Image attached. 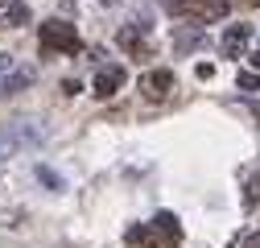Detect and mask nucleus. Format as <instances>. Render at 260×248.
<instances>
[{"mask_svg":"<svg viewBox=\"0 0 260 248\" xmlns=\"http://www.w3.org/2000/svg\"><path fill=\"white\" fill-rule=\"evenodd\" d=\"M50 141V124L38 120V116H17L9 124H0V162L5 158H17V153H29V149H42Z\"/></svg>","mask_w":260,"mask_h":248,"instance_id":"f257e3e1","label":"nucleus"},{"mask_svg":"<svg viewBox=\"0 0 260 248\" xmlns=\"http://www.w3.org/2000/svg\"><path fill=\"white\" fill-rule=\"evenodd\" d=\"M38 46H42V54H79L83 50V38H79V29L71 25V21H42V29H38Z\"/></svg>","mask_w":260,"mask_h":248,"instance_id":"f03ea898","label":"nucleus"},{"mask_svg":"<svg viewBox=\"0 0 260 248\" xmlns=\"http://www.w3.org/2000/svg\"><path fill=\"white\" fill-rule=\"evenodd\" d=\"M170 13L182 21H194V25H211L232 13V5L227 0H170Z\"/></svg>","mask_w":260,"mask_h":248,"instance_id":"7ed1b4c3","label":"nucleus"},{"mask_svg":"<svg viewBox=\"0 0 260 248\" xmlns=\"http://www.w3.org/2000/svg\"><path fill=\"white\" fill-rule=\"evenodd\" d=\"M170 91H178V79H174V71H149V75H141V96L145 100H166Z\"/></svg>","mask_w":260,"mask_h":248,"instance_id":"20e7f679","label":"nucleus"},{"mask_svg":"<svg viewBox=\"0 0 260 248\" xmlns=\"http://www.w3.org/2000/svg\"><path fill=\"white\" fill-rule=\"evenodd\" d=\"M157 236H161V248H178L182 244V220L174 211H157V220H153Z\"/></svg>","mask_w":260,"mask_h":248,"instance_id":"39448f33","label":"nucleus"},{"mask_svg":"<svg viewBox=\"0 0 260 248\" xmlns=\"http://www.w3.org/2000/svg\"><path fill=\"white\" fill-rule=\"evenodd\" d=\"M116 42H120V50H128L133 58H153V46H149L145 34H137V25H124L116 34Z\"/></svg>","mask_w":260,"mask_h":248,"instance_id":"423d86ee","label":"nucleus"},{"mask_svg":"<svg viewBox=\"0 0 260 248\" xmlns=\"http://www.w3.org/2000/svg\"><path fill=\"white\" fill-rule=\"evenodd\" d=\"M128 83V75H124V67H116V62H112V67H100V75H95V96H116V91Z\"/></svg>","mask_w":260,"mask_h":248,"instance_id":"0eeeda50","label":"nucleus"},{"mask_svg":"<svg viewBox=\"0 0 260 248\" xmlns=\"http://www.w3.org/2000/svg\"><path fill=\"white\" fill-rule=\"evenodd\" d=\"M124 244L128 248H161V236H157L153 224H137V228L124 232Z\"/></svg>","mask_w":260,"mask_h":248,"instance_id":"6e6552de","label":"nucleus"},{"mask_svg":"<svg viewBox=\"0 0 260 248\" xmlns=\"http://www.w3.org/2000/svg\"><path fill=\"white\" fill-rule=\"evenodd\" d=\"M248 42H252V29H248V25H232V29L223 34V54L236 58V54L248 50Z\"/></svg>","mask_w":260,"mask_h":248,"instance_id":"1a4fd4ad","label":"nucleus"},{"mask_svg":"<svg viewBox=\"0 0 260 248\" xmlns=\"http://www.w3.org/2000/svg\"><path fill=\"white\" fill-rule=\"evenodd\" d=\"M34 79H38V71H34V67H17V71H13L5 83H0V91H9V96H13V91H25Z\"/></svg>","mask_w":260,"mask_h":248,"instance_id":"9d476101","label":"nucleus"},{"mask_svg":"<svg viewBox=\"0 0 260 248\" xmlns=\"http://www.w3.org/2000/svg\"><path fill=\"white\" fill-rule=\"evenodd\" d=\"M260 203V166L248 170V182H244V211H256Z\"/></svg>","mask_w":260,"mask_h":248,"instance_id":"9b49d317","label":"nucleus"},{"mask_svg":"<svg viewBox=\"0 0 260 248\" xmlns=\"http://www.w3.org/2000/svg\"><path fill=\"white\" fill-rule=\"evenodd\" d=\"M5 25H29V5H25V0H13V5L5 9Z\"/></svg>","mask_w":260,"mask_h":248,"instance_id":"f8f14e48","label":"nucleus"},{"mask_svg":"<svg viewBox=\"0 0 260 248\" xmlns=\"http://www.w3.org/2000/svg\"><path fill=\"white\" fill-rule=\"evenodd\" d=\"M34 174H38V182H46V186H50V191H67V182H62V178H58L50 166H38Z\"/></svg>","mask_w":260,"mask_h":248,"instance_id":"ddd939ff","label":"nucleus"},{"mask_svg":"<svg viewBox=\"0 0 260 248\" xmlns=\"http://www.w3.org/2000/svg\"><path fill=\"white\" fill-rule=\"evenodd\" d=\"M236 83H240L244 91H260V75H256V71H240V75H236Z\"/></svg>","mask_w":260,"mask_h":248,"instance_id":"4468645a","label":"nucleus"},{"mask_svg":"<svg viewBox=\"0 0 260 248\" xmlns=\"http://www.w3.org/2000/svg\"><path fill=\"white\" fill-rule=\"evenodd\" d=\"M13 71H17V58H13V54H0V83H5Z\"/></svg>","mask_w":260,"mask_h":248,"instance_id":"2eb2a0df","label":"nucleus"},{"mask_svg":"<svg viewBox=\"0 0 260 248\" xmlns=\"http://www.w3.org/2000/svg\"><path fill=\"white\" fill-rule=\"evenodd\" d=\"M194 75H199V79H215V67H211V62H199V67H194Z\"/></svg>","mask_w":260,"mask_h":248,"instance_id":"dca6fc26","label":"nucleus"},{"mask_svg":"<svg viewBox=\"0 0 260 248\" xmlns=\"http://www.w3.org/2000/svg\"><path fill=\"white\" fill-rule=\"evenodd\" d=\"M62 91H67V96H79L83 87H79V79H67V83H62Z\"/></svg>","mask_w":260,"mask_h":248,"instance_id":"f3484780","label":"nucleus"},{"mask_svg":"<svg viewBox=\"0 0 260 248\" xmlns=\"http://www.w3.org/2000/svg\"><path fill=\"white\" fill-rule=\"evenodd\" d=\"M248 58H252V67H256V75H260V50H256V54H248Z\"/></svg>","mask_w":260,"mask_h":248,"instance_id":"a211bd4d","label":"nucleus"},{"mask_svg":"<svg viewBox=\"0 0 260 248\" xmlns=\"http://www.w3.org/2000/svg\"><path fill=\"white\" fill-rule=\"evenodd\" d=\"M244 248H260V236H252V240H248V244H244Z\"/></svg>","mask_w":260,"mask_h":248,"instance_id":"6ab92c4d","label":"nucleus"},{"mask_svg":"<svg viewBox=\"0 0 260 248\" xmlns=\"http://www.w3.org/2000/svg\"><path fill=\"white\" fill-rule=\"evenodd\" d=\"M9 5H13V0H0V9H9Z\"/></svg>","mask_w":260,"mask_h":248,"instance_id":"aec40b11","label":"nucleus"},{"mask_svg":"<svg viewBox=\"0 0 260 248\" xmlns=\"http://www.w3.org/2000/svg\"><path fill=\"white\" fill-rule=\"evenodd\" d=\"M252 5H260V0H252Z\"/></svg>","mask_w":260,"mask_h":248,"instance_id":"412c9836","label":"nucleus"}]
</instances>
